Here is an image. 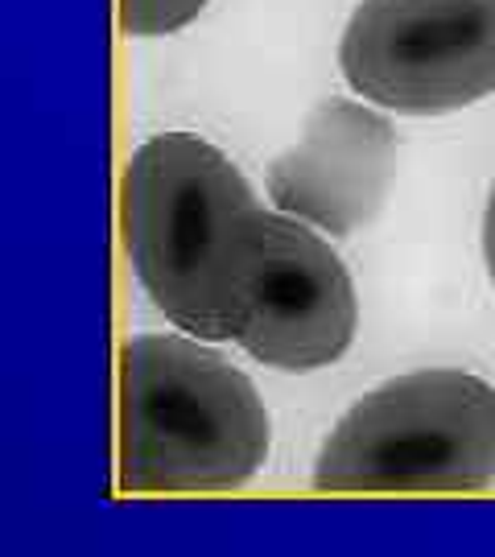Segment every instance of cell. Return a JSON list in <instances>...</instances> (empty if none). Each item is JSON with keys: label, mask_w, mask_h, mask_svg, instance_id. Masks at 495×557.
<instances>
[{"label": "cell", "mask_w": 495, "mask_h": 557, "mask_svg": "<svg viewBox=\"0 0 495 557\" xmlns=\"http://www.w3.org/2000/svg\"><path fill=\"white\" fill-rule=\"evenodd\" d=\"M396 174V128L384 108L322 100L269 170V202L322 236H351L380 215Z\"/></svg>", "instance_id": "6"}, {"label": "cell", "mask_w": 495, "mask_h": 557, "mask_svg": "<svg viewBox=\"0 0 495 557\" xmlns=\"http://www.w3.org/2000/svg\"><path fill=\"white\" fill-rule=\"evenodd\" d=\"M252 207L236 161L195 133H158L124 161V252L149 301L186 335L227 338V273Z\"/></svg>", "instance_id": "2"}, {"label": "cell", "mask_w": 495, "mask_h": 557, "mask_svg": "<svg viewBox=\"0 0 495 557\" xmlns=\"http://www.w3.org/2000/svg\"><path fill=\"white\" fill-rule=\"evenodd\" d=\"M359 298L318 227L273 207L239 223L227 273V338L277 372H318L356 343Z\"/></svg>", "instance_id": "4"}, {"label": "cell", "mask_w": 495, "mask_h": 557, "mask_svg": "<svg viewBox=\"0 0 495 557\" xmlns=\"http://www.w3.org/2000/svg\"><path fill=\"white\" fill-rule=\"evenodd\" d=\"M483 260H487V277L495 285V178L487 190V207H483Z\"/></svg>", "instance_id": "8"}, {"label": "cell", "mask_w": 495, "mask_h": 557, "mask_svg": "<svg viewBox=\"0 0 495 557\" xmlns=\"http://www.w3.org/2000/svg\"><path fill=\"white\" fill-rule=\"evenodd\" d=\"M207 9V0H116L120 29L128 38H165L178 34L198 13Z\"/></svg>", "instance_id": "7"}, {"label": "cell", "mask_w": 495, "mask_h": 557, "mask_svg": "<svg viewBox=\"0 0 495 557\" xmlns=\"http://www.w3.org/2000/svg\"><path fill=\"white\" fill-rule=\"evenodd\" d=\"M495 483V388L462 368L376 384L314 458L318 492H483Z\"/></svg>", "instance_id": "3"}, {"label": "cell", "mask_w": 495, "mask_h": 557, "mask_svg": "<svg viewBox=\"0 0 495 557\" xmlns=\"http://www.w3.org/2000/svg\"><path fill=\"white\" fill-rule=\"evenodd\" d=\"M338 71L396 116H446L495 96V0H359Z\"/></svg>", "instance_id": "5"}, {"label": "cell", "mask_w": 495, "mask_h": 557, "mask_svg": "<svg viewBox=\"0 0 495 557\" xmlns=\"http://www.w3.org/2000/svg\"><path fill=\"white\" fill-rule=\"evenodd\" d=\"M269 446L273 418L257 384L207 338L133 335L120 347V492H236L260 475Z\"/></svg>", "instance_id": "1"}]
</instances>
